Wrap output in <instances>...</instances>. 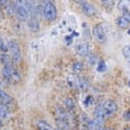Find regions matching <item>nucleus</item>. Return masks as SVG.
<instances>
[{
	"mask_svg": "<svg viewBox=\"0 0 130 130\" xmlns=\"http://www.w3.org/2000/svg\"><path fill=\"white\" fill-rule=\"evenodd\" d=\"M27 25L29 27V29L32 32H38L40 30V23H39V20L36 17H30V19L27 21Z\"/></svg>",
	"mask_w": 130,
	"mask_h": 130,
	"instance_id": "10",
	"label": "nucleus"
},
{
	"mask_svg": "<svg viewBox=\"0 0 130 130\" xmlns=\"http://www.w3.org/2000/svg\"><path fill=\"white\" fill-rule=\"evenodd\" d=\"M15 13L17 15V17L21 20V21H28L30 19V13L27 9L25 2L23 1H17L15 3Z\"/></svg>",
	"mask_w": 130,
	"mask_h": 130,
	"instance_id": "4",
	"label": "nucleus"
},
{
	"mask_svg": "<svg viewBox=\"0 0 130 130\" xmlns=\"http://www.w3.org/2000/svg\"><path fill=\"white\" fill-rule=\"evenodd\" d=\"M2 76H3L4 80L9 82V83H17L20 80V74L13 67V64L3 66V68H2Z\"/></svg>",
	"mask_w": 130,
	"mask_h": 130,
	"instance_id": "1",
	"label": "nucleus"
},
{
	"mask_svg": "<svg viewBox=\"0 0 130 130\" xmlns=\"http://www.w3.org/2000/svg\"><path fill=\"white\" fill-rule=\"evenodd\" d=\"M81 10H82V13L85 15V16H88V17H93L97 14V10L96 8L89 2H81Z\"/></svg>",
	"mask_w": 130,
	"mask_h": 130,
	"instance_id": "9",
	"label": "nucleus"
},
{
	"mask_svg": "<svg viewBox=\"0 0 130 130\" xmlns=\"http://www.w3.org/2000/svg\"><path fill=\"white\" fill-rule=\"evenodd\" d=\"M82 69H83V64H82L80 61H76V62L73 63V70H74L75 72L79 73L80 71H82Z\"/></svg>",
	"mask_w": 130,
	"mask_h": 130,
	"instance_id": "18",
	"label": "nucleus"
},
{
	"mask_svg": "<svg viewBox=\"0 0 130 130\" xmlns=\"http://www.w3.org/2000/svg\"><path fill=\"white\" fill-rule=\"evenodd\" d=\"M56 125H57V129L58 130H70V122L69 119H60L57 118L56 119Z\"/></svg>",
	"mask_w": 130,
	"mask_h": 130,
	"instance_id": "11",
	"label": "nucleus"
},
{
	"mask_svg": "<svg viewBox=\"0 0 130 130\" xmlns=\"http://www.w3.org/2000/svg\"><path fill=\"white\" fill-rule=\"evenodd\" d=\"M38 128L39 130H53L50 124H48L46 121H40L38 123Z\"/></svg>",
	"mask_w": 130,
	"mask_h": 130,
	"instance_id": "16",
	"label": "nucleus"
},
{
	"mask_svg": "<svg viewBox=\"0 0 130 130\" xmlns=\"http://www.w3.org/2000/svg\"><path fill=\"white\" fill-rule=\"evenodd\" d=\"M63 104H64V109L66 110H74L75 109V102L71 99V98H67L66 100L63 101Z\"/></svg>",
	"mask_w": 130,
	"mask_h": 130,
	"instance_id": "13",
	"label": "nucleus"
},
{
	"mask_svg": "<svg viewBox=\"0 0 130 130\" xmlns=\"http://www.w3.org/2000/svg\"><path fill=\"white\" fill-rule=\"evenodd\" d=\"M101 108H102V111H103L105 119L110 118L117 112L118 104L113 100H106L101 104Z\"/></svg>",
	"mask_w": 130,
	"mask_h": 130,
	"instance_id": "5",
	"label": "nucleus"
},
{
	"mask_svg": "<svg viewBox=\"0 0 130 130\" xmlns=\"http://www.w3.org/2000/svg\"><path fill=\"white\" fill-rule=\"evenodd\" d=\"M106 70V64L103 60H100L98 63V67H97V71L98 72H104Z\"/></svg>",
	"mask_w": 130,
	"mask_h": 130,
	"instance_id": "19",
	"label": "nucleus"
},
{
	"mask_svg": "<svg viewBox=\"0 0 130 130\" xmlns=\"http://www.w3.org/2000/svg\"><path fill=\"white\" fill-rule=\"evenodd\" d=\"M126 130H130V128H127V129H126Z\"/></svg>",
	"mask_w": 130,
	"mask_h": 130,
	"instance_id": "25",
	"label": "nucleus"
},
{
	"mask_svg": "<svg viewBox=\"0 0 130 130\" xmlns=\"http://www.w3.org/2000/svg\"><path fill=\"white\" fill-rule=\"evenodd\" d=\"M0 59H1L3 66H8V64H13V60H12V57L7 54L3 53L1 54V56H0Z\"/></svg>",
	"mask_w": 130,
	"mask_h": 130,
	"instance_id": "14",
	"label": "nucleus"
},
{
	"mask_svg": "<svg viewBox=\"0 0 130 130\" xmlns=\"http://www.w3.org/2000/svg\"><path fill=\"white\" fill-rule=\"evenodd\" d=\"M9 116V111L7 109V107L0 104V119H7Z\"/></svg>",
	"mask_w": 130,
	"mask_h": 130,
	"instance_id": "15",
	"label": "nucleus"
},
{
	"mask_svg": "<svg viewBox=\"0 0 130 130\" xmlns=\"http://www.w3.org/2000/svg\"><path fill=\"white\" fill-rule=\"evenodd\" d=\"M7 50V48H6V45L4 44V42H3V40L0 38V51H2V52H4V51H6Z\"/></svg>",
	"mask_w": 130,
	"mask_h": 130,
	"instance_id": "21",
	"label": "nucleus"
},
{
	"mask_svg": "<svg viewBox=\"0 0 130 130\" xmlns=\"http://www.w3.org/2000/svg\"><path fill=\"white\" fill-rule=\"evenodd\" d=\"M123 119H124L125 121H128V122H130V109L126 110V111L123 113Z\"/></svg>",
	"mask_w": 130,
	"mask_h": 130,
	"instance_id": "20",
	"label": "nucleus"
},
{
	"mask_svg": "<svg viewBox=\"0 0 130 130\" xmlns=\"http://www.w3.org/2000/svg\"><path fill=\"white\" fill-rule=\"evenodd\" d=\"M2 85V80H1V78H0V86Z\"/></svg>",
	"mask_w": 130,
	"mask_h": 130,
	"instance_id": "23",
	"label": "nucleus"
},
{
	"mask_svg": "<svg viewBox=\"0 0 130 130\" xmlns=\"http://www.w3.org/2000/svg\"><path fill=\"white\" fill-rule=\"evenodd\" d=\"M43 15L48 21H54L57 18V9L53 2L47 1L43 5Z\"/></svg>",
	"mask_w": 130,
	"mask_h": 130,
	"instance_id": "2",
	"label": "nucleus"
},
{
	"mask_svg": "<svg viewBox=\"0 0 130 130\" xmlns=\"http://www.w3.org/2000/svg\"><path fill=\"white\" fill-rule=\"evenodd\" d=\"M2 126H3V124H2V121H1V119H0V129L2 128Z\"/></svg>",
	"mask_w": 130,
	"mask_h": 130,
	"instance_id": "22",
	"label": "nucleus"
},
{
	"mask_svg": "<svg viewBox=\"0 0 130 130\" xmlns=\"http://www.w3.org/2000/svg\"><path fill=\"white\" fill-rule=\"evenodd\" d=\"M6 48H7L8 52L10 53L12 60L14 62H19L21 59V49H20V46H19L18 43L14 40H10L7 42Z\"/></svg>",
	"mask_w": 130,
	"mask_h": 130,
	"instance_id": "3",
	"label": "nucleus"
},
{
	"mask_svg": "<svg viewBox=\"0 0 130 130\" xmlns=\"http://www.w3.org/2000/svg\"><path fill=\"white\" fill-rule=\"evenodd\" d=\"M129 85H130V81H129Z\"/></svg>",
	"mask_w": 130,
	"mask_h": 130,
	"instance_id": "27",
	"label": "nucleus"
},
{
	"mask_svg": "<svg viewBox=\"0 0 130 130\" xmlns=\"http://www.w3.org/2000/svg\"><path fill=\"white\" fill-rule=\"evenodd\" d=\"M93 37L97 42L101 43V44H103V43L106 42V32H105V29L103 28L102 25L98 24V25L94 26V28H93Z\"/></svg>",
	"mask_w": 130,
	"mask_h": 130,
	"instance_id": "6",
	"label": "nucleus"
},
{
	"mask_svg": "<svg viewBox=\"0 0 130 130\" xmlns=\"http://www.w3.org/2000/svg\"><path fill=\"white\" fill-rule=\"evenodd\" d=\"M128 35H130V29H129V30H128Z\"/></svg>",
	"mask_w": 130,
	"mask_h": 130,
	"instance_id": "24",
	"label": "nucleus"
},
{
	"mask_svg": "<svg viewBox=\"0 0 130 130\" xmlns=\"http://www.w3.org/2000/svg\"><path fill=\"white\" fill-rule=\"evenodd\" d=\"M75 51H76L78 55H80L82 57L89 56L90 51H91V46L89 43H86V42H80L75 45Z\"/></svg>",
	"mask_w": 130,
	"mask_h": 130,
	"instance_id": "7",
	"label": "nucleus"
},
{
	"mask_svg": "<svg viewBox=\"0 0 130 130\" xmlns=\"http://www.w3.org/2000/svg\"><path fill=\"white\" fill-rule=\"evenodd\" d=\"M123 55H124V57L128 60V61H130V45H126L124 48H123Z\"/></svg>",
	"mask_w": 130,
	"mask_h": 130,
	"instance_id": "17",
	"label": "nucleus"
},
{
	"mask_svg": "<svg viewBox=\"0 0 130 130\" xmlns=\"http://www.w3.org/2000/svg\"><path fill=\"white\" fill-rule=\"evenodd\" d=\"M15 103L14 98L12 96H9L7 93H5L3 90L0 89V104H2L4 106H10Z\"/></svg>",
	"mask_w": 130,
	"mask_h": 130,
	"instance_id": "8",
	"label": "nucleus"
},
{
	"mask_svg": "<svg viewBox=\"0 0 130 130\" xmlns=\"http://www.w3.org/2000/svg\"><path fill=\"white\" fill-rule=\"evenodd\" d=\"M53 130H58V129H57V128H56V129H53Z\"/></svg>",
	"mask_w": 130,
	"mask_h": 130,
	"instance_id": "26",
	"label": "nucleus"
},
{
	"mask_svg": "<svg viewBox=\"0 0 130 130\" xmlns=\"http://www.w3.org/2000/svg\"><path fill=\"white\" fill-rule=\"evenodd\" d=\"M117 25L120 28H122V29H126V28H128L130 26V21L126 17L120 16L117 19Z\"/></svg>",
	"mask_w": 130,
	"mask_h": 130,
	"instance_id": "12",
	"label": "nucleus"
}]
</instances>
